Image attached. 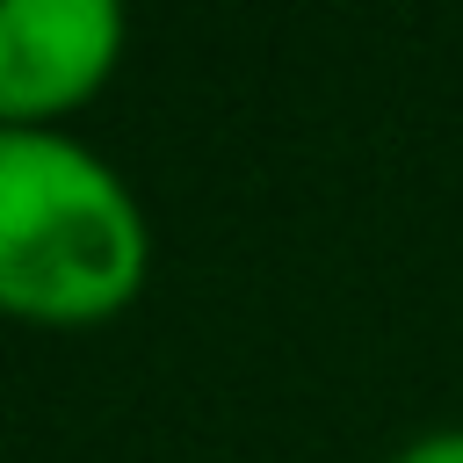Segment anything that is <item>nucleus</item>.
I'll use <instances>...</instances> for the list:
<instances>
[{
	"instance_id": "nucleus-1",
	"label": "nucleus",
	"mask_w": 463,
	"mask_h": 463,
	"mask_svg": "<svg viewBox=\"0 0 463 463\" xmlns=\"http://www.w3.org/2000/svg\"><path fill=\"white\" fill-rule=\"evenodd\" d=\"M152 260L130 181L65 130H0V311L87 326L137 297Z\"/></svg>"
},
{
	"instance_id": "nucleus-2",
	"label": "nucleus",
	"mask_w": 463,
	"mask_h": 463,
	"mask_svg": "<svg viewBox=\"0 0 463 463\" xmlns=\"http://www.w3.org/2000/svg\"><path fill=\"white\" fill-rule=\"evenodd\" d=\"M123 51L116 0H0V130H58Z\"/></svg>"
},
{
	"instance_id": "nucleus-3",
	"label": "nucleus",
	"mask_w": 463,
	"mask_h": 463,
	"mask_svg": "<svg viewBox=\"0 0 463 463\" xmlns=\"http://www.w3.org/2000/svg\"><path fill=\"white\" fill-rule=\"evenodd\" d=\"M391 463H463V427H441V434H420L405 441Z\"/></svg>"
}]
</instances>
